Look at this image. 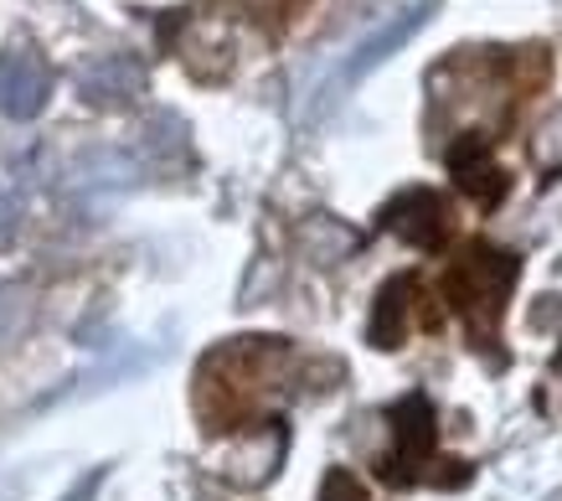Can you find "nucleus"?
I'll list each match as a JSON object with an SVG mask.
<instances>
[{
    "instance_id": "2",
    "label": "nucleus",
    "mask_w": 562,
    "mask_h": 501,
    "mask_svg": "<svg viewBox=\"0 0 562 501\" xmlns=\"http://www.w3.org/2000/svg\"><path fill=\"white\" fill-rule=\"evenodd\" d=\"M284 363L279 342H238L206 357L202 367V414L212 419V430H233L248 409L258 403V393L273 382V367Z\"/></svg>"
},
{
    "instance_id": "6",
    "label": "nucleus",
    "mask_w": 562,
    "mask_h": 501,
    "mask_svg": "<svg viewBox=\"0 0 562 501\" xmlns=\"http://www.w3.org/2000/svg\"><path fill=\"white\" fill-rule=\"evenodd\" d=\"M52 73L32 47H5L0 53V114L11 120H32L36 109L47 104Z\"/></svg>"
},
{
    "instance_id": "1",
    "label": "nucleus",
    "mask_w": 562,
    "mask_h": 501,
    "mask_svg": "<svg viewBox=\"0 0 562 501\" xmlns=\"http://www.w3.org/2000/svg\"><path fill=\"white\" fill-rule=\"evenodd\" d=\"M516 279H521V259L506 254V248H491V243H470L460 259L449 264V275H443V300L460 311V321L470 326V336H475L480 346L495 342Z\"/></svg>"
},
{
    "instance_id": "4",
    "label": "nucleus",
    "mask_w": 562,
    "mask_h": 501,
    "mask_svg": "<svg viewBox=\"0 0 562 501\" xmlns=\"http://www.w3.org/2000/svg\"><path fill=\"white\" fill-rule=\"evenodd\" d=\"M382 227L397 233L403 243H413V248H439L449 238L454 218H449V202H443L439 191L413 187V191H397L387 208H382Z\"/></svg>"
},
{
    "instance_id": "9",
    "label": "nucleus",
    "mask_w": 562,
    "mask_h": 501,
    "mask_svg": "<svg viewBox=\"0 0 562 501\" xmlns=\"http://www.w3.org/2000/svg\"><path fill=\"white\" fill-rule=\"evenodd\" d=\"M16 227H21V208L11 202V197H5V191H0V248L16 238Z\"/></svg>"
},
{
    "instance_id": "7",
    "label": "nucleus",
    "mask_w": 562,
    "mask_h": 501,
    "mask_svg": "<svg viewBox=\"0 0 562 501\" xmlns=\"http://www.w3.org/2000/svg\"><path fill=\"white\" fill-rule=\"evenodd\" d=\"M413 300H418V275H397L392 285H382V294H376V315H372V342L376 346H403Z\"/></svg>"
},
{
    "instance_id": "8",
    "label": "nucleus",
    "mask_w": 562,
    "mask_h": 501,
    "mask_svg": "<svg viewBox=\"0 0 562 501\" xmlns=\"http://www.w3.org/2000/svg\"><path fill=\"white\" fill-rule=\"evenodd\" d=\"M139 88H145V73L130 57H103V63L83 68V99H93V104H124Z\"/></svg>"
},
{
    "instance_id": "3",
    "label": "nucleus",
    "mask_w": 562,
    "mask_h": 501,
    "mask_svg": "<svg viewBox=\"0 0 562 501\" xmlns=\"http://www.w3.org/2000/svg\"><path fill=\"white\" fill-rule=\"evenodd\" d=\"M434 439H439V419H434V403L424 393L403 398L392 409V449L382 460V476L392 486H408L418 470L434 460Z\"/></svg>"
},
{
    "instance_id": "5",
    "label": "nucleus",
    "mask_w": 562,
    "mask_h": 501,
    "mask_svg": "<svg viewBox=\"0 0 562 501\" xmlns=\"http://www.w3.org/2000/svg\"><path fill=\"white\" fill-rule=\"evenodd\" d=\"M449 171H454L464 197H475L480 208H501V197L512 187V176L495 166L491 135H485V130H464V135L449 145Z\"/></svg>"
}]
</instances>
